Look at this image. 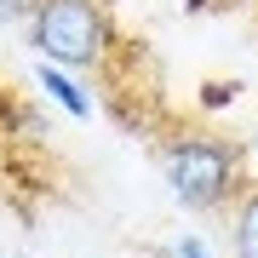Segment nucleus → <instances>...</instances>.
I'll use <instances>...</instances> for the list:
<instances>
[{"instance_id":"obj_4","label":"nucleus","mask_w":258,"mask_h":258,"mask_svg":"<svg viewBox=\"0 0 258 258\" xmlns=\"http://www.w3.org/2000/svg\"><path fill=\"white\" fill-rule=\"evenodd\" d=\"M235 258H258V189H247L235 207Z\"/></svg>"},{"instance_id":"obj_2","label":"nucleus","mask_w":258,"mask_h":258,"mask_svg":"<svg viewBox=\"0 0 258 258\" xmlns=\"http://www.w3.org/2000/svg\"><path fill=\"white\" fill-rule=\"evenodd\" d=\"M161 172L172 195L184 201L189 212H212L224 207L241 184V155L224 138H201V132H184V138H172L161 149Z\"/></svg>"},{"instance_id":"obj_6","label":"nucleus","mask_w":258,"mask_h":258,"mask_svg":"<svg viewBox=\"0 0 258 258\" xmlns=\"http://www.w3.org/2000/svg\"><path fill=\"white\" fill-rule=\"evenodd\" d=\"M0 258H6V252H0Z\"/></svg>"},{"instance_id":"obj_5","label":"nucleus","mask_w":258,"mask_h":258,"mask_svg":"<svg viewBox=\"0 0 258 258\" xmlns=\"http://www.w3.org/2000/svg\"><path fill=\"white\" fill-rule=\"evenodd\" d=\"M172 258H212V252H207V241H201V235H184V241H178V252H172Z\"/></svg>"},{"instance_id":"obj_3","label":"nucleus","mask_w":258,"mask_h":258,"mask_svg":"<svg viewBox=\"0 0 258 258\" xmlns=\"http://www.w3.org/2000/svg\"><path fill=\"white\" fill-rule=\"evenodd\" d=\"M35 81H40V92H46L63 115H75V120H92V98L81 92V81H75L69 69H57V63H40L35 69Z\"/></svg>"},{"instance_id":"obj_1","label":"nucleus","mask_w":258,"mask_h":258,"mask_svg":"<svg viewBox=\"0 0 258 258\" xmlns=\"http://www.w3.org/2000/svg\"><path fill=\"white\" fill-rule=\"evenodd\" d=\"M29 46L40 63L57 69H103L115 52L109 0H35L29 12Z\"/></svg>"}]
</instances>
